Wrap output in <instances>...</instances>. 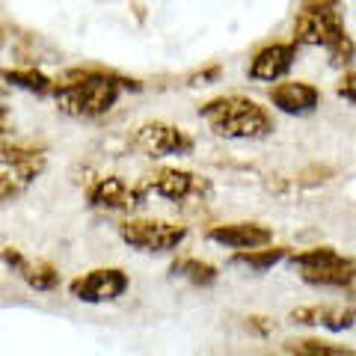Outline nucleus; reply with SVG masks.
Masks as SVG:
<instances>
[{
    "instance_id": "nucleus-1",
    "label": "nucleus",
    "mask_w": 356,
    "mask_h": 356,
    "mask_svg": "<svg viewBox=\"0 0 356 356\" xmlns=\"http://www.w3.org/2000/svg\"><path fill=\"white\" fill-rule=\"evenodd\" d=\"M125 89L140 92L143 83L110 69H69L54 81L51 98L72 119H102L119 104Z\"/></svg>"
},
{
    "instance_id": "nucleus-2",
    "label": "nucleus",
    "mask_w": 356,
    "mask_h": 356,
    "mask_svg": "<svg viewBox=\"0 0 356 356\" xmlns=\"http://www.w3.org/2000/svg\"><path fill=\"white\" fill-rule=\"evenodd\" d=\"M199 116L222 140H264L276 131L270 110L247 95H220L199 107Z\"/></svg>"
},
{
    "instance_id": "nucleus-3",
    "label": "nucleus",
    "mask_w": 356,
    "mask_h": 356,
    "mask_svg": "<svg viewBox=\"0 0 356 356\" xmlns=\"http://www.w3.org/2000/svg\"><path fill=\"white\" fill-rule=\"evenodd\" d=\"M348 27H344V6L341 0H303L294 18V42L306 48H330L339 42Z\"/></svg>"
},
{
    "instance_id": "nucleus-4",
    "label": "nucleus",
    "mask_w": 356,
    "mask_h": 356,
    "mask_svg": "<svg viewBox=\"0 0 356 356\" xmlns=\"http://www.w3.org/2000/svg\"><path fill=\"white\" fill-rule=\"evenodd\" d=\"M191 235L184 222L154 220V217H131L119 222V238L137 252H172Z\"/></svg>"
},
{
    "instance_id": "nucleus-5",
    "label": "nucleus",
    "mask_w": 356,
    "mask_h": 356,
    "mask_svg": "<svg viewBox=\"0 0 356 356\" xmlns=\"http://www.w3.org/2000/svg\"><path fill=\"white\" fill-rule=\"evenodd\" d=\"M131 149L146 154L152 161L161 158H187L196 149V140L184 128L172 125V122H143L140 128H134L131 134Z\"/></svg>"
},
{
    "instance_id": "nucleus-6",
    "label": "nucleus",
    "mask_w": 356,
    "mask_h": 356,
    "mask_svg": "<svg viewBox=\"0 0 356 356\" xmlns=\"http://www.w3.org/2000/svg\"><path fill=\"white\" fill-rule=\"evenodd\" d=\"M86 202L95 211H107V214H131L149 202V193L140 181L128 184L122 175H98L86 184Z\"/></svg>"
},
{
    "instance_id": "nucleus-7",
    "label": "nucleus",
    "mask_w": 356,
    "mask_h": 356,
    "mask_svg": "<svg viewBox=\"0 0 356 356\" xmlns=\"http://www.w3.org/2000/svg\"><path fill=\"white\" fill-rule=\"evenodd\" d=\"M146 187V193L152 196H161L166 202H191V199H199L202 202L205 196H211V184L208 178L196 175V172H187V170H175V166H161V170L149 172L146 178L140 181Z\"/></svg>"
},
{
    "instance_id": "nucleus-8",
    "label": "nucleus",
    "mask_w": 356,
    "mask_h": 356,
    "mask_svg": "<svg viewBox=\"0 0 356 356\" xmlns=\"http://www.w3.org/2000/svg\"><path fill=\"white\" fill-rule=\"evenodd\" d=\"M131 288V280L122 267H92L81 276H74L69 282V294L81 303L102 306V303H116L119 297H125Z\"/></svg>"
},
{
    "instance_id": "nucleus-9",
    "label": "nucleus",
    "mask_w": 356,
    "mask_h": 356,
    "mask_svg": "<svg viewBox=\"0 0 356 356\" xmlns=\"http://www.w3.org/2000/svg\"><path fill=\"white\" fill-rule=\"evenodd\" d=\"M0 261H3L27 288H33V291L48 294V291H57L60 288V270L51 261H33L15 247L0 250Z\"/></svg>"
},
{
    "instance_id": "nucleus-10",
    "label": "nucleus",
    "mask_w": 356,
    "mask_h": 356,
    "mask_svg": "<svg viewBox=\"0 0 356 356\" xmlns=\"http://www.w3.org/2000/svg\"><path fill=\"white\" fill-rule=\"evenodd\" d=\"M297 42H270L264 48L255 51V57L250 60V77L261 83H276L294 69L297 63Z\"/></svg>"
},
{
    "instance_id": "nucleus-11",
    "label": "nucleus",
    "mask_w": 356,
    "mask_h": 356,
    "mask_svg": "<svg viewBox=\"0 0 356 356\" xmlns=\"http://www.w3.org/2000/svg\"><path fill=\"white\" fill-rule=\"evenodd\" d=\"M270 104L285 116H312L321 107V89L309 81H280L270 86Z\"/></svg>"
},
{
    "instance_id": "nucleus-12",
    "label": "nucleus",
    "mask_w": 356,
    "mask_h": 356,
    "mask_svg": "<svg viewBox=\"0 0 356 356\" xmlns=\"http://www.w3.org/2000/svg\"><path fill=\"white\" fill-rule=\"evenodd\" d=\"M205 238L217 247L226 250H252V247H264L273 241V232L252 220H241V222H220L205 232Z\"/></svg>"
},
{
    "instance_id": "nucleus-13",
    "label": "nucleus",
    "mask_w": 356,
    "mask_h": 356,
    "mask_svg": "<svg viewBox=\"0 0 356 356\" xmlns=\"http://www.w3.org/2000/svg\"><path fill=\"white\" fill-rule=\"evenodd\" d=\"M288 318H291L294 324H303V327L344 332L356 324V309L353 306H297Z\"/></svg>"
},
{
    "instance_id": "nucleus-14",
    "label": "nucleus",
    "mask_w": 356,
    "mask_h": 356,
    "mask_svg": "<svg viewBox=\"0 0 356 356\" xmlns=\"http://www.w3.org/2000/svg\"><path fill=\"white\" fill-rule=\"evenodd\" d=\"M306 285H318V288H336L356 297V264L344 261V264H332V267H318V270H303Z\"/></svg>"
},
{
    "instance_id": "nucleus-15",
    "label": "nucleus",
    "mask_w": 356,
    "mask_h": 356,
    "mask_svg": "<svg viewBox=\"0 0 356 356\" xmlns=\"http://www.w3.org/2000/svg\"><path fill=\"white\" fill-rule=\"evenodd\" d=\"M0 83L24 89L33 95H51L54 77H48L36 65H0Z\"/></svg>"
},
{
    "instance_id": "nucleus-16",
    "label": "nucleus",
    "mask_w": 356,
    "mask_h": 356,
    "mask_svg": "<svg viewBox=\"0 0 356 356\" xmlns=\"http://www.w3.org/2000/svg\"><path fill=\"white\" fill-rule=\"evenodd\" d=\"M288 252H291L288 247H270V243H264V247H252V250H235V255H232V264L250 267L252 273H264V270H270L273 264L285 261Z\"/></svg>"
},
{
    "instance_id": "nucleus-17",
    "label": "nucleus",
    "mask_w": 356,
    "mask_h": 356,
    "mask_svg": "<svg viewBox=\"0 0 356 356\" xmlns=\"http://www.w3.org/2000/svg\"><path fill=\"white\" fill-rule=\"evenodd\" d=\"M170 273L172 276H181V280L193 282L199 288H208L220 280V270L211 261H202V259H193V255H181L170 264Z\"/></svg>"
},
{
    "instance_id": "nucleus-18",
    "label": "nucleus",
    "mask_w": 356,
    "mask_h": 356,
    "mask_svg": "<svg viewBox=\"0 0 356 356\" xmlns=\"http://www.w3.org/2000/svg\"><path fill=\"white\" fill-rule=\"evenodd\" d=\"M285 259L294 267H300V270H318V267H332V264L350 261L348 255H341L332 247H312V250H303V252H288Z\"/></svg>"
},
{
    "instance_id": "nucleus-19",
    "label": "nucleus",
    "mask_w": 356,
    "mask_h": 356,
    "mask_svg": "<svg viewBox=\"0 0 356 356\" xmlns=\"http://www.w3.org/2000/svg\"><path fill=\"white\" fill-rule=\"evenodd\" d=\"M282 350L294 356H353L350 348L336 341H324V339H288L282 344Z\"/></svg>"
},
{
    "instance_id": "nucleus-20",
    "label": "nucleus",
    "mask_w": 356,
    "mask_h": 356,
    "mask_svg": "<svg viewBox=\"0 0 356 356\" xmlns=\"http://www.w3.org/2000/svg\"><path fill=\"white\" fill-rule=\"evenodd\" d=\"M327 54H330V65H336V69H348V65H353L356 63V42H353V36L350 33H344L339 42L330 44Z\"/></svg>"
},
{
    "instance_id": "nucleus-21",
    "label": "nucleus",
    "mask_w": 356,
    "mask_h": 356,
    "mask_svg": "<svg viewBox=\"0 0 356 356\" xmlns=\"http://www.w3.org/2000/svg\"><path fill=\"white\" fill-rule=\"evenodd\" d=\"M330 175H332L330 166H309V170H303L297 175V184L300 187H318V184L330 181Z\"/></svg>"
},
{
    "instance_id": "nucleus-22",
    "label": "nucleus",
    "mask_w": 356,
    "mask_h": 356,
    "mask_svg": "<svg viewBox=\"0 0 356 356\" xmlns=\"http://www.w3.org/2000/svg\"><path fill=\"white\" fill-rule=\"evenodd\" d=\"M336 95L344 98L348 104H356V72H344L336 83Z\"/></svg>"
},
{
    "instance_id": "nucleus-23",
    "label": "nucleus",
    "mask_w": 356,
    "mask_h": 356,
    "mask_svg": "<svg viewBox=\"0 0 356 356\" xmlns=\"http://www.w3.org/2000/svg\"><path fill=\"white\" fill-rule=\"evenodd\" d=\"M217 77H220V65H211V69H205V72L191 74V86H202L208 81H217Z\"/></svg>"
},
{
    "instance_id": "nucleus-24",
    "label": "nucleus",
    "mask_w": 356,
    "mask_h": 356,
    "mask_svg": "<svg viewBox=\"0 0 356 356\" xmlns=\"http://www.w3.org/2000/svg\"><path fill=\"white\" fill-rule=\"evenodd\" d=\"M247 327L255 330V332H261V336H267V332L273 330V321H267L261 315H252V318H247Z\"/></svg>"
},
{
    "instance_id": "nucleus-25",
    "label": "nucleus",
    "mask_w": 356,
    "mask_h": 356,
    "mask_svg": "<svg viewBox=\"0 0 356 356\" xmlns=\"http://www.w3.org/2000/svg\"><path fill=\"white\" fill-rule=\"evenodd\" d=\"M6 134H9V110L3 102H0V140H3Z\"/></svg>"
},
{
    "instance_id": "nucleus-26",
    "label": "nucleus",
    "mask_w": 356,
    "mask_h": 356,
    "mask_svg": "<svg viewBox=\"0 0 356 356\" xmlns=\"http://www.w3.org/2000/svg\"><path fill=\"white\" fill-rule=\"evenodd\" d=\"M0 44H3V33H0Z\"/></svg>"
}]
</instances>
